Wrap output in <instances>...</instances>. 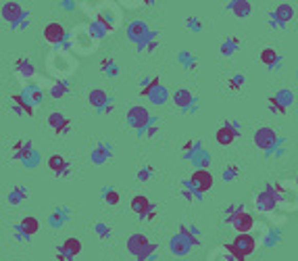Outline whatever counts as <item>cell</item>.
Instances as JSON below:
<instances>
[{
	"instance_id": "31",
	"label": "cell",
	"mask_w": 298,
	"mask_h": 261,
	"mask_svg": "<svg viewBox=\"0 0 298 261\" xmlns=\"http://www.w3.org/2000/svg\"><path fill=\"white\" fill-rule=\"evenodd\" d=\"M156 46H158V31H152V29H150V34H148V36L142 40V44H138L136 48H138L140 52H154Z\"/></svg>"
},
{
	"instance_id": "35",
	"label": "cell",
	"mask_w": 298,
	"mask_h": 261,
	"mask_svg": "<svg viewBox=\"0 0 298 261\" xmlns=\"http://www.w3.org/2000/svg\"><path fill=\"white\" fill-rule=\"evenodd\" d=\"M177 61H180L182 67H186L188 71H196V67H198L196 57H194L192 52H188V50H182V52L177 54Z\"/></svg>"
},
{
	"instance_id": "26",
	"label": "cell",
	"mask_w": 298,
	"mask_h": 261,
	"mask_svg": "<svg viewBox=\"0 0 298 261\" xmlns=\"http://www.w3.org/2000/svg\"><path fill=\"white\" fill-rule=\"evenodd\" d=\"M27 197H29V190L25 186H13L9 190V194H7V203L11 207H19V205H23L27 201Z\"/></svg>"
},
{
	"instance_id": "9",
	"label": "cell",
	"mask_w": 298,
	"mask_h": 261,
	"mask_svg": "<svg viewBox=\"0 0 298 261\" xmlns=\"http://www.w3.org/2000/svg\"><path fill=\"white\" fill-rule=\"evenodd\" d=\"M29 13L19 3H5L3 5V19L11 25V29H17V25L27 17Z\"/></svg>"
},
{
	"instance_id": "21",
	"label": "cell",
	"mask_w": 298,
	"mask_h": 261,
	"mask_svg": "<svg viewBox=\"0 0 298 261\" xmlns=\"http://www.w3.org/2000/svg\"><path fill=\"white\" fill-rule=\"evenodd\" d=\"M11 103H13V111L17 115H27V117L34 115V105H31L21 92L11 94Z\"/></svg>"
},
{
	"instance_id": "23",
	"label": "cell",
	"mask_w": 298,
	"mask_h": 261,
	"mask_svg": "<svg viewBox=\"0 0 298 261\" xmlns=\"http://www.w3.org/2000/svg\"><path fill=\"white\" fill-rule=\"evenodd\" d=\"M15 71H17L19 78L29 80V78L36 76V65L31 63V59H27V57H19V59L15 61Z\"/></svg>"
},
{
	"instance_id": "43",
	"label": "cell",
	"mask_w": 298,
	"mask_h": 261,
	"mask_svg": "<svg viewBox=\"0 0 298 261\" xmlns=\"http://www.w3.org/2000/svg\"><path fill=\"white\" fill-rule=\"evenodd\" d=\"M156 251H158V245H156V243H150V245L136 257V261H152L154 255H156Z\"/></svg>"
},
{
	"instance_id": "56",
	"label": "cell",
	"mask_w": 298,
	"mask_h": 261,
	"mask_svg": "<svg viewBox=\"0 0 298 261\" xmlns=\"http://www.w3.org/2000/svg\"><path fill=\"white\" fill-rule=\"evenodd\" d=\"M154 217H156V205H154V207H152V209H150V213H148V215H146V221H152V219H154Z\"/></svg>"
},
{
	"instance_id": "27",
	"label": "cell",
	"mask_w": 298,
	"mask_h": 261,
	"mask_svg": "<svg viewBox=\"0 0 298 261\" xmlns=\"http://www.w3.org/2000/svg\"><path fill=\"white\" fill-rule=\"evenodd\" d=\"M227 11H231L238 19H246L250 13H252V5L248 0H231L229 5H225Z\"/></svg>"
},
{
	"instance_id": "59",
	"label": "cell",
	"mask_w": 298,
	"mask_h": 261,
	"mask_svg": "<svg viewBox=\"0 0 298 261\" xmlns=\"http://www.w3.org/2000/svg\"><path fill=\"white\" fill-rule=\"evenodd\" d=\"M296 76H298V73H296Z\"/></svg>"
},
{
	"instance_id": "20",
	"label": "cell",
	"mask_w": 298,
	"mask_h": 261,
	"mask_svg": "<svg viewBox=\"0 0 298 261\" xmlns=\"http://www.w3.org/2000/svg\"><path fill=\"white\" fill-rule=\"evenodd\" d=\"M88 101H90V105H92L98 113H103V111H105V107L111 103L109 94H107L103 88H92V90H90V94H88Z\"/></svg>"
},
{
	"instance_id": "5",
	"label": "cell",
	"mask_w": 298,
	"mask_h": 261,
	"mask_svg": "<svg viewBox=\"0 0 298 261\" xmlns=\"http://www.w3.org/2000/svg\"><path fill=\"white\" fill-rule=\"evenodd\" d=\"M294 19V7L288 5V3H282L273 9V13L269 15V25L273 29H284L290 21Z\"/></svg>"
},
{
	"instance_id": "25",
	"label": "cell",
	"mask_w": 298,
	"mask_h": 261,
	"mask_svg": "<svg viewBox=\"0 0 298 261\" xmlns=\"http://www.w3.org/2000/svg\"><path fill=\"white\" fill-rule=\"evenodd\" d=\"M231 243H234L246 257L248 255H252L254 253V249H256V238L252 236V234H236V238L234 240H231Z\"/></svg>"
},
{
	"instance_id": "33",
	"label": "cell",
	"mask_w": 298,
	"mask_h": 261,
	"mask_svg": "<svg viewBox=\"0 0 298 261\" xmlns=\"http://www.w3.org/2000/svg\"><path fill=\"white\" fill-rule=\"evenodd\" d=\"M48 92H50V96H52L54 101H58V99H63V96L69 92V82H67V80H56V82L50 86Z\"/></svg>"
},
{
	"instance_id": "50",
	"label": "cell",
	"mask_w": 298,
	"mask_h": 261,
	"mask_svg": "<svg viewBox=\"0 0 298 261\" xmlns=\"http://www.w3.org/2000/svg\"><path fill=\"white\" fill-rule=\"evenodd\" d=\"M186 27L192 29V31H203V23H201L198 17H188L186 19Z\"/></svg>"
},
{
	"instance_id": "2",
	"label": "cell",
	"mask_w": 298,
	"mask_h": 261,
	"mask_svg": "<svg viewBox=\"0 0 298 261\" xmlns=\"http://www.w3.org/2000/svg\"><path fill=\"white\" fill-rule=\"evenodd\" d=\"M213 184H215V178H213V174L209 172V170H196V172H192V176L184 182V186H188V188H192L198 197H205V194L213 188Z\"/></svg>"
},
{
	"instance_id": "46",
	"label": "cell",
	"mask_w": 298,
	"mask_h": 261,
	"mask_svg": "<svg viewBox=\"0 0 298 261\" xmlns=\"http://www.w3.org/2000/svg\"><path fill=\"white\" fill-rule=\"evenodd\" d=\"M223 249H225V251H227L231 257H234L236 261H246V255H244V253H242V251H240V249H238L234 243H227Z\"/></svg>"
},
{
	"instance_id": "14",
	"label": "cell",
	"mask_w": 298,
	"mask_h": 261,
	"mask_svg": "<svg viewBox=\"0 0 298 261\" xmlns=\"http://www.w3.org/2000/svg\"><path fill=\"white\" fill-rule=\"evenodd\" d=\"M46 121H48V125L52 127V132H54L56 136H65V134L69 132V127H71V119H69V117H65V115L58 113V111L50 113Z\"/></svg>"
},
{
	"instance_id": "15",
	"label": "cell",
	"mask_w": 298,
	"mask_h": 261,
	"mask_svg": "<svg viewBox=\"0 0 298 261\" xmlns=\"http://www.w3.org/2000/svg\"><path fill=\"white\" fill-rule=\"evenodd\" d=\"M111 157H113V146L109 142H98L90 153V161L94 165H103V163H107Z\"/></svg>"
},
{
	"instance_id": "13",
	"label": "cell",
	"mask_w": 298,
	"mask_h": 261,
	"mask_svg": "<svg viewBox=\"0 0 298 261\" xmlns=\"http://www.w3.org/2000/svg\"><path fill=\"white\" fill-rule=\"evenodd\" d=\"M148 34H150V27H148V23L142 21V19H136V21H131V23L127 25V38H129V42H134L136 46L142 44V40H144Z\"/></svg>"
},
{
	"instance_id": "22",
	"label": "cell",
	"mask_w": 298,
	"mask_h": 261,
	"mask_svg": "<svg viewBox=\"0 0 298 261\" xmlns=\"http://www.w3.org/2000/svg\"><path fill=\"white\" fill-rule=\"evenodd\" d=\"M148 245H150V240L146 238V234H131L127 238V243H125V249H127V253H131L134 257H138Z\"/></svg>"
},
{
	"instance_id": "24",
	"label": "cell",
	"mask_w": 298,
	"mask_h": 261,
	"mask_svg": "<svg viewBox=\"0 0 298 261\" xmlns=\"http://www.w3.org/2000/svg\"><path fill=\"white\" fill-rule=\"evenodd\" d=\"M65 255H67V259L69 261H75L77 259V255L82 253V240L80 238H75V236H71V238H65L63 240V245L58 247Z\"/></svg>"
},
{
	"instance_id": "18",
	"label": "cell",
	"mask_w": 298,
	"mask_h": 261,
	"mask_svg": "<svg viewBox=\"0 0 298 261\" xmlns=\"http://www.w3.org/2000/svg\"><path fill=\"white\" fill-rule=\"evenodd\" d=\"M129 207H131V211H134L140 219H146V215L150 213V209H152L154 205L150 203V199H148V197H144V194H136V197L131 199Z\"/></svg>"
},
{
	"instance_id": "17",
	"label": "cell",
	"mask_w": 298,
	"mask_h": 261,
	"mask_svg": "<svg viewBox=\"0 0 298 261\" xmlns=\"http://www.w3.org/2000/svg\"><path fill=\"white\" fill-rule=\"evenodd\" d=\"M259 59H261V63H263V65H267V67H269L271 71L282 69V57H280V52H277L275 48H271V46L263 48V50H261V54H259Z\"/></svg>"
},
{
	"instance_id": "28",
	"label": "cell",
	"mask_w": 298,
	"mask_h": 261,
	"mask_svg": "<svg viewBox=\"0 0 298 261\" xmlns=\"http://www.w3.org/2000/svg\"><path fill=\"white\" fill-rule=\"evenodd\" d=\"M21 94L25 96V99L31 103V105H40L44 101V90L38 86V84H25V88L21 90Z\"/></svg>"
},
{
	"instance_id": "10",
	"label": "cell",
	"mask_w": 298,
	"mask_h": 261,
	"mask_svg": "<svg viewBox=\"0 0 298 261\" xmlns=\"http://www.w3.org/2000/svg\"><path fill=\"white\" fill-rule=\"evenodd\" d=\"M184 159L192 161V165H194L196 170H209V167H211V153L205 151L203 142L198 140V138H196V148H194L188 157H184Z\"/></svg>"
},
{
	"instance_id": "54",
	"label": "cell",
	"mask_w": 298,
	"mask_h": 261,
	"mask_svg": "<svg viewBox=\"0 0 298 261\" xmlns=\"http://www.w3.org/2000/svg\"><path fill=\"white\" fill-rule=\"evenodd\" d=\"M63 11H75V3H61L58 5Z\"/></svg>"
},
{
	"instance_id": "3",
	"label": "cell",
	"mask_w": 298,
	"mask_h": 261,
	"mask_svg": "<svg viewBox=\"0 0 298 261\" xmlns=\"http://www.w3.org/2000/svg\"><path fill=\"white\" fill-rule=\"evenodd\" d=\"M152 121H154V117H152L150 111H148L146 107H142V105H136V107H131V109L127 111V125L134 127L136 132H138V136H144L146 127H148Z\"/></svg>"
},
{
	"instance_id": "40",
	"label": "cell",
	"mask_w": 298,
	"mask_h": 261,
	"mask_svg": "<svg viewBox=\"0 0 298 261\" xmlns=\"http://www.w3.org/2000/svg\"><path fill=\"white\" fill-rule=\"evenodd\" d=\"M280 240H282V234L275 230V228H269V230L263 234V245H265V247H269V249L275 247Z\"/></svg>"
},
{
	"instance_id": "32",
	"label": "cell",
	"mask_w": 298,
	"mask_h": 261,
	"mask_svg": "<svg viewBox=\"0 0 298 261\" xmlns=\"http://www.w3.org/2000/svg\"><path fill=\"white\" fill-rule=\"evenodd\" d=\"M88 34H90L92 40H103V38L109 34V29H107L101 21H96V19H94V21L88 23Z\"/></svg>"
},
{
	"instance_id": "7",
	"label": "cell",
	"mask_w": 298,
	"mask_h": 261,
	"mask_svg": "<svg viewBox=\"0 0 298 261\" xmlns=\"http://www.w3.org/2000/svg\"><path fill=\"white\" fill-rule=\"evenodd\" d=\"M171 101L177 109H182L184 113H196L198 107H196V99L194 94L188 90V88H177L173 94H171Z\"/></svg>"
},
{
	"instance_id": "30",
	"label": "cell",
	"mask_w": 298,
	"mask_h": 261,
	"mask_svg": "<svg viewBox=\"0 0 298 261\" xmlns=\"http://www.w3.org/2000/svg\"><path fill=\"white\" fill-rule=\"evenodd\" d=\"M169 99H171V96H169V90L165 88L163 84H161V86H156V88L150 92V96H148V101H150L152 105H158V107H161V105H165Z\"/></svg>"
},
{
	"instance_id": "1",
	"label": "cell",
	"mask_w": 298,
	"mask_h": 261,
	"mask_svg": "<svg viewBox=\"0 0 298 261\" xmlns=\"http://www.w3.org/2000/svg\"><path fill=\"white\" fill-rule=\"evenodd\" d=\"M254 144L261 148V151H265V155L267 157H271L273 155V151L277 148V146H282L284 144V138H280L277 136V132L273 127H259L256 132H254Z\"/></svg>"
},
{
	"instance_id": "34",
	"label": "cell",
	"mask_w": 298,
	"mask_h": 261,
	"mask_svg": "<svg viewBox=\"0 0 298 261\" xmlns=\"http://www.w3.org/2000/svg\"><path fill=\"white\" fill-rule=\"evenodd\" d=\"M101 71H103L105 76H109V78H117V76H119V65L115 63V59L105 57V59L101 61Z\"/></svg>"
},
{
	"instance_id": "8",
	"label": "cell",
	"mask_w": 298,
	"mask_h": 261,
	"mask_svg": "<svg viewBox=\"0 0 298 261\" xmlns=\"http://www.w3.org/2000/svg\"><path fill=\"white\" fill-rule=\"evenodd\" d=\"M38 230H40V221H38L34 215H25V217L15 226V238L27 243Z\"/></svg>"
},
{
	"instance_id": "47",
	"label": "cell",
	"mask_w": 298,
	"mask_h": 261,
	"mask_svg": "<svg viewBox=\"0 0 298 261\" xmlns=\"http://www.w3.org/2000/svg\"><path fill=\"white\" fill-rule=\"evenodd\" d=\"M267 103H269V111H271V113H277V115H286V113H288V109H286L282 103L275 101V96H269Z\"/></svg>"
},
{
	"instance_id": "38",
	"label": "cell",
	"mask_w": 298,
	"mask_h": 261,
	"mask_svg": "<svg viewBox=\"0 0 298 261\" xmlns=\"http://www.w3.org/2000/svg\"><path fill=\"white\" fill-rule=\"evenodd\" d=\"M103 201H105L107 205L115 207V205H119V201H121V194H119L115 188L107 186V188H103Z\"/></svg>"
},
{
	"instance_id": "29",
	"label": "cell",
	"mask_w": 298,
	"mask_h": 261,
	"mask_svg": "<svg viewBox=\"0 0 298 261\" xmlns=\"http://www.w3.org/2000/svg\"><path fill=\"white\" fill-rule=\"evenodd\" d=\"M240 46H242L240 38L229 36V38H225V40L221 42V46H219V54H221V57H231V54H234Z\"/></svg>"
},
{
	"instance_id": "6",
	"label": "cell",
	"mask_w": 298,
	"mask_h": 261,
	"mask_svg": "<svg viewBox=\"0 0 298 261\" xmlns=\"http://www.w3.org/2000/svg\"><path fill=\"white\" fill-rule=\"evenodd\" d=\"M67 38H69V34L65 31V27H63L58 21H50V23L44 27V40H46L50 46H54V48H61L65 42H67Z\"/></svg>"
},
{
	"instance_id": "41",
	"label": "cell",
	"mask_w": 298,
	"mask_h": 261,
	"mask_svg": "<svg viewBox=\"0 0 298 261\" xmlns=\"http://www.w3.org/2000/svg\"><path fill=\"white\" fill-rule=\"evenodd\" d=\"M94 232L98 234V238H101V240H111V236H113L111 226H109V223H105V221H98V223H94Z\"/></svg>"
},
{
	"instance_id": "42",
	"label": "cell",
	"mask_w": 298,
	"mask_h": 261,
	"mask_svg": "<svg viewBox=\"0 0 298 261\" xmlns=\"http://www.w3.org/2000/svg\"><path fill=\"white\" fill-rule=\"evenodd\" d=\"M238 176H240V167L236 165V163H229V165H225V170H223V182H234Z\"/></svg>"
},
{
	"instance_id": "37",
	"label": "cell",
	"mask_w": 298,
	"mask_h": 261,
	"mask_svg": "<svg viewBox=\"0 0 298 261\" xmlns=\"http://www.w3.org/2000/svg\"><path fill=\"white\" fill-rule=\"evenodd\" d=\"M275 101H277V103H282L286 109H290V107L294 105V92H292V90H288V88H282V90H277V92H275Z\"/></svg>"
},
{
	"instance_id": "53",
	"label": "cell",
	"mask_w": 298,
	"mask_h": 261,
	"mask_svg": "<svg viewBox=\"0 0 298 261\" xmlns=\"http://www.w3.org/2000/svg\"><path fill=\"white\" fill-rule=\"evenodd\" d=\"M213 261H236L234 257H231L225 249H223V253H215V257H213Z\"/></svg>"
},
{
	"instance_id": "57",
	"label": "cell",
	"mask_w": 298,
	"mask_h": 261,
	"mask_svg": "<svg viewBox=\"0 0 298 261\" xmlns=\"http://www.w3.org/2000/svg\"><path fill=\"white\" fill-rule=\"evenodd\" d=\"M113 109H115V103L111 101V103H109V105L105 107V111H103V113H105V115H109V113H113Z\"/></svg>"
},
{
	"instance_id": "52",
	"label": "cell",
	"mask_w": 298,
	"mask_h": 261,
	"mask_svg": "<svg viewBox=\"0 0 298 261\" xmlns=\"http://www.w3.org/2000/svg\"><path fill=\"white\" fill-rule=\"evenodd\" d=\"M156 132H158V123H156V119L146 127V132H144V136L146 138H152V136H156Z\"/></svg>"
},
{
	"instance_id": "44",
	"label": "cell",
	"mask_w": 298,
	"mask_h": 261,
	"mask_svg": "<svg viewBox=\"0 0 298 261\" xmlns=\"http://www.w3.org/2000/svg\"><path fill=\"white\" fill-rule=\"evenodd\" d=\"M177 232H182L190 243H192V247H201V236H196L194 232H192V228L190 226H186V223H182L180 226V230Z\"/></svg>"
},
{
	"instance_id": "19",
	"label": "cell",
	"mask_w": 298,
	"mask_h": 261,
	"mask_svg": "<svg viewBox=\"0 0 298 261\" xmlns=\"http://www.w3.org/2000/svg\"><path fill=\"white\" fill-rule=\"evenodd\" d=\"M71 217V209L67 205H58L50 215H48V226L54 228V230H58V228L65 226V221H69Z\"/></svg>"
},
{
	"instance_id": "36",
	"label": "cell",
	"mask_w": 298,
	"mask_h": 261,
	"mask_svg": "<svg viewBox=\"0 0 298 261\" xmlns=\"http://www.w3.org/2000/svg\"><path fill=\"white\" fill-rule=\"evenodd\" d=\"M156 86H161V80H158V76H152V78H144L142 82H140V96H150V92L156 88Z\"/></svg>"
},
{
	"instance_id": "51",
	"label": "cell",
	"mask_w": 298,
	"mask_h": 261,
	"mask_svg": "<svg viewBox=\"0 0 298 261\" xmlns=\"http://www.w3.org/2000/svg\"><path fill=\"white\" fill-rule=\"evenodd\" d=\"M240 211H244V205H240V203H234V205H229V207L225 209V219L229 221L231 217H234L236 213H240Z\"/></svg>"
},
{
	"instance_id": "49",
	"label": "cell",
	"mask_w": 298,
	"mask_h": 261,
	"mask_svg": "<svg viewBox=\"0 0 298 261\" xmlns=\"http://www.w3.org/2000/svg\"><path fill=\"white\" fill-rule=\"evenodd\" d=\"M152 174H154V167H152V165H144V167L138 172V180H140V182H148V180L152 178Z\"/></svg>"
},
{
	"instance_id": "39",
	"label": "cell",
	"mask_w": 298,
	"mask_h": 261,
	"mask_svg": "<svg viewBox=\"0 0 298 261\" xmlns=\"http://www.w3.org/2000/svg\"><path fill=\"white\" fill-rule=\"evenodd\" d=\"M244 86H246V76L244 73H234V76L227 80V88L231 92H240Z\"/></svg>"
},
{
	"instance_id": "4",
	"label": "cell",
	"mask_w": 298,
	"mask_h": 261,
	"mask_svg": "<svg viewBox=\"0 0 298 261\" xmlns=\"http://www.w3.org/2000/svg\"><path fill=\"white\" fill-rule=\"evenodd\" d=\"M238 136H242V125L236 119H227L217 132H215V140L221 146H229Z\"/></svg>"
},
{
	"instance_id": "58",
	"label": "cell",
	"mask_w": 298,
	"mask_h": 261,
	"mask_svg": "<svg viewBox=\"0 0 298 261\" xmlns=\"http://www.w3.org/2000/svg\"><path fill=\"white\" fill-rule=\"evenodd\" d=\"M296 186H298V176H296Z\"/></svg>"
},
{
	"instance_id": "16",
	"label": "cell",
	"mask_w": 298,
	"mask_h": 261,
	"mask_svg": "<svg viewBox=\"0 0 298 261\" xmlns=\"http://www.w3.org/2000/svg\"><path fill=\"white\" fill-rule=\"evenodd\" d=\"M169 251H171L173 255H177V257H184V255H188V253L192 251V243H190L182 232H177V234H173V236L169 238Z\"/></svg>"
},
{
	"instance_id": "12",
	"label": "cell",
	"mask_w": 298,
	"mask_h": 261,
	"mask_svg": "<svg viewBox=\"0 0 298 261\" xmlns=\"http://www.w3.org/2000/svg\"><path fill=\"white\" fill-rule=\"evenodd\" d=\"M229 223L236 230V234H250V230L254 228V217L244 209V211H240V213H236L234 217H231Z\"/></svg>"
},
{
	"instance_id": "45",
	"label": "cell",
	"mask_w": 298,
	"mask_h": 261,
	"mask_svg": "<svg viewBox=\"0 0 298 261\" xmlns=\"http://www.w3.org/2000/svg\"><path fill=\"white\" fill-rule=\"evenodd\" d=\"M21 163H23V165H25L27 170H34V167H38V163H40V153L34 148V151H31V153H29V155L21 161Z\"/></svg>"
},
{
	"instance_id": "48",
	"label": "cell",
	"mask_w": 298,
	"mask_h": 261,
	"mask_svg": "<svg viewBox=\"0 0 298 261\" xmlns=\"http://www.w3.org/2000/svg\"><path fill=\"white\" fill-rule=\"evenodd\" d=\"M182 197H184L188 203H194V201H201V199H203V197H198V194H196L192 188H188V186L182 188Z\"/></svg>"
},
{
	"instance_id": "11",
	"label": "cell",
	"mask_w": 298,
	"mask_h": 261,
	"mask_svg": "<svg viewBox=\"0 0 298 261\" xmlns=\"http://www.w3.org/2000/svg\"><path fill=\"white\" fill-rule=\"evenodd\" d=\"M46 165H48V170H50L56 178H69V176H71V165H69V161L65 159L63 155H58V153H54V155L48 157Z\"/></svg>"
},
{
	"instance_id": "55",
	"label": "cell",
	"mask_w": 298,
	"mask_h": 261,
	"mask_svg": "<svg viewBox=\"0 0 298 261\" xmlns=\"http://www.w3.org/2000/svg\"><path fill=\"white\" fill-rule=\"evenodd\" d=\"M56 261H69V259H67V255H65L61 249H56Z\"/></svg>"
}]
</instances>
